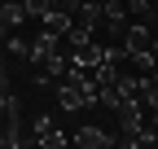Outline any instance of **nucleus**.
Masks as SVG:
<instances>
[{
  "label": "nucleus",
  "mask_w": 158,
  "mask_h": 149,
  "mask_svg": "<svg viewBox=\"0 0 158 149\" xmlns=\"http://www.w3.org/2000/svg\"><path fill=\"white\" fill-rule=\"evenodd\" d=\"M70 145H79V149H110V145H118V136L110 127H101V123H79L70 132Z\"/></svg>",
  "instance_id": "obj_1"
},
{
  "label": "nucleus",
  "mask_w": 158,
  "mask_h": 149,
  "mask_svg": "<svg viewBox=\"0 0 158 149\" xmlns=\"http://www.w3.org/2000/svg\"><path fill=\"white\" fill-rule=\"evenodd\" d=\"M31 145H44V149H66V145H70V132H66L62 123H57V127H48L44 136H35Z\"/></svg>",
  "instance_id": "obj_2"
}]
</instances>
